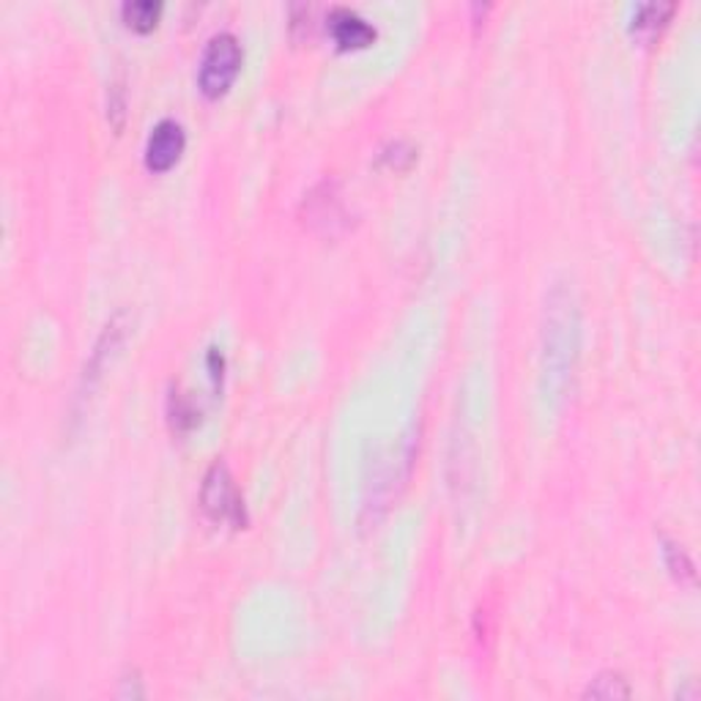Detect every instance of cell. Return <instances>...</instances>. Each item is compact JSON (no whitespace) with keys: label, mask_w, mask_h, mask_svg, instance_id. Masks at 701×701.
Here are the masks:
<instances>
[{"label":"cell","mask_w":701,"mask_h":701,"mask_svg":"<svg viewBox=\"0 0 701 701\" xmlns=\"http://www.w3.org/2000/svg\"><path fill=\"white\" fill-rule=\"evenodd\" d=\"M545 375L551 390H562L573 375V359L579 349V312L564 291H553L545 304Z\"/></svg>","instance_id":"obj_1"},{"label":"cell","mask_w":701,"mask_h":701,"mask_svg":"<svg viewBox=\"0 0 701 701\" xmlns=\"http://www.w3.org/2000/svg\"><path fill=\"white\" fill-rule=\"evenodd\" d=\"M200 507H203L211 521L244 527V502H241L239 491H236L231 469L222 461H217L214 467L206 471L203 488H200Z\"/></svg>","instance_id":"obj_3"},{"label":"cell","mask_w":701,"mask_h":701,"mask_svg":"<svg viewBox=\"0 0 701 701\" xmlns=\"http://www.w3.org/2000/svg\"><path fill=\"white\" fill-rule=\"evenodd\" d=\"M587 699H628L630 697V688L624 685V680L620 674H600L589 682Z\"/></svg>","instance_id":"obj_8"},{"label":"cell","mask_w":701,"mask_h":701,"mask_svg":"<svg viewBox=\"0 0 701 701\" xmlns=\"http://www.w3.org/2000/svg\"><path fill=\"white\" fill-rule=\"evenodd\" d=\"M184 146V127H181L179 121H173V118H164V121H159L157 127L151 129L149 143H146V164H149V170H154V173H164V170H170L179 162Z\"/></svg>","instance_id":"obj_4"},{"label":"cell","mask_w":701,"mask_h":701,"mask_svg":"<svg viewBox=\"0 0 701 701\" xmlns=\"http://www.w3.org/2000/svg\"><path fill=\"white\" fill-rule=\"evenodd\" d=\"M121 14H123V20H127L129 28L146 33L159 22V14H162V3H157V0H127V3L121 6Z\"/></svg>","instance_id":"obj_6"},{"label":"cell","mask_w":701,"mask_h":701,"mask_svg":"<svg viewBox=\"0 0 701 701\" xmlns=\"http://www.w3.org/2000/svg\"><path fill=\"white\" fill-rule=\"evenodd\" d=\"M674 6L671 3H644L635 9L633 22H630V31L639 33V37H652L655 31H661L663 22L669 20Z\"/></svg>","instance_id":"obj_7"},{"label":"cell","mask_w":701,"mask_h":701,"mask_svg":"<svg viewBox=\"0 0 701 701\" xmlns=\"http://www.w3.org/2000/svg\"><path fill=\"white\" fill-rule=\"evenodd\" d=\"M241 69V44L233 33L220 31L206 41V50L200 56L198 86L209 99L222 97L233 86L236 74Z\"/></svg>","instance_id":"obj_2"},{"label":"cell","mask_w":701,"mask_h":701,"mask_svg":"<svg viewBox=\"0 0 701 701\" xmlns=\"http://www.w3.org/2000/svg\"><path fill=\"white\" fill-rule=\"evenodd\" d=\"M329 31H332L334 41L343 50H349V47H368L375 39V28L362 14L346 9V6H334L329 11Z\"/></svg>","instance_id":"obj_5"}]
</instances>
